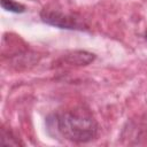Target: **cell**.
<instances>
[{"label": "cell", "instance_id": "6da1fadb", "mask_svg": "<svg viewBox=\"0 0 147 147\" xmlns=\"http://www.w3.org/2000/svg\"><path fill=\"white\" fill-rule=\"evenodd\" d=\"M53 124L61 137L78 144L92 141L99 133L96 119L83 107H75L54 115Z\"/></svg>", "mask_w": 147, "mask_h": 147}, {"label": "cell", "instance_id": "7a4b0ae2", "mask_svg": "<svg viewBox=\"0 0 147 147\" xmlns=\"http://www.w3.org/2000/svg\"><path fill=\"white\" fill-rule=\"evenodd\" d=\"M40 17L42 22L48 25H53L60 29H69V30H84L86 29V24L78 17L65 14L55 8L45 7L40 11Z\"/></svg>", "mask_w": 147, "mask_h": 147}, {"label": "cell", "instance_id": "3957f363", "mask_svg": "<svg viewBox=\"0 0 147 147\" xmlns=\"http://www.w3.org/2000/svg\"><path fill=\"white\" fill-rule=\"evenodd\" d=\"M95 59V55L93 53L86 52V51H74L71 53H68L63 55L60 59V62L62 65H87L91 62H93Z\"/></svg>", "mask_w": 147, "mask_h": 147}, {"label": "cell", "instance_id": "277c9868", "mask_svg": "<svg viewBox=\"0 0 147 147\" xmlns=\"http://www.w3.org/2000/svg\"><path fill=\"white\" fill-rule=\"evenodd\" d=\"M0 142L2 145H7V146H22L23 145V142L9 129H6V127L1 129Z\"/></svg>", "mask_w": 147, "mask_h": 147}, {"label": "cell", "instance_id": "5b68a950", "mask_svg": "<svg viewBox=\"0 0 147 147\" xmlns=\"http://www.w3.org/2000/svg\"><path fill=\"white\" fill-rule=\"evenodd\" d=\"M1 2V7L7 10V11H10V13H16V14H22L26 10L25 6L20 3V2H16L14 0H0Z\"/></svg>", "mask_w": 147, "mask_h": 147}, {"label": "cell", "instance_id": "8992f818", "mask_svg": "<svg viewBox=\"0 0 147 147\" xmlns=\"http://www.w3.org/2000/svg\"><path fill=\"white\" fill-rule=\"evenodd\" d=\"M146 39H147V32H146Z\"/></svg>", "mask_w": 147, "mask_h": 147}]
</instances>
